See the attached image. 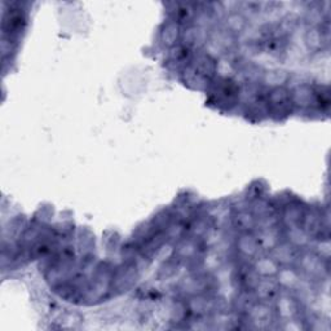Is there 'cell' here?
I'll use <instances>...</instances> for the list:
<instances>
[{"label": "cell", "mask_w": 331, "mask_h": 331, "mask_svg": "<svg viewBox=\"0 0 331 331\" xmlns=\"http://www.w3.org/2000/svg\"><path fill=\"white\" fill-rule=\"evenodd\" d=\"M192 69L203 78H211L216 72V64L208 54H200L194 58Z\"/></svg>", "instance_id": "1"}, {"label": "cell", "mask_w": 331, "mask_h": 331, "mask_svg": "<svg viewBox=\"0 0 331 331\" xmlns=\"http://www.w3.org/2000/svg\"><path fill=\"white\" fill-rule=\"evenodd\" d=\"M180 34L181 32H180L178 24L170 22L162 31V42L167 47H175V44L180 39Z\"/></svg>", "instance_id": "2"}, {"label": "cell", "mask_w": 331, "mask_h": 331, "mask_svg": "<svg viewBox=\"0 0 331 331\" xmlns=\"http://www.w3.org/2000/svg\"><path fill=\"white\" fill-rule=\"evenodd\" d=\"M287 80V74L286 72H280V70H273V72H267L264 75V82L268 86H274L278 88Z\"/></svg>", "instance_id": "3"}, {"label": "cell", "mask_w": 331, "mask_h": 331, "mask_svg": "<svg viewBox=\"0 0 331 331\" xmlns=\"http://www.w3.org/2000/svg\"><path fill=\"white\" fill-rule=\"evenodd\" d=\"M239 247H241L239 250H241L243 254H246V255H254L257 250L256 239L249 234L242 235V237H241V245H239Z\"/></svg>", "instance_id": "4"}, {"label": "cell", "mask_w": 331, "mask_h": 331, "mask_svg": "<svg viewBox=\"0 0 331 331\" xmlns=\"http://www.w3.org/2000/svg\"><path fill=\"white\" fill-rule=\"evenodd\" d=\"M228 26L233 31H239V30H242L245 27V20L241 16L233 15L229 17Z\"/></svg>", "instance_id": "5"}, {"label": "cell", "mask_w": 331, "mask_h": 331, "mask_svg": "<svg viewBox=\"0 0 331 331\" xmlns=\"http://www.w3.org/2000/svg\"><path fill=\"white\" fill-rule=\"evenodd\" d=\"M257 272L268 276V274H272L276 272V265H274V263L269 261V260H261L257 264Z\"/></svg>", "instance_id": "6"}]
</instances>
